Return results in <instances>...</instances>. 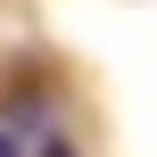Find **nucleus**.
Listing matches in <instances>:
<instances>
[{"mask_svg": "<svg viewBox=\"0 0 157 157\" xmlns=\"http://www.w3.org/2000/svg\"><path fill=\"white\" fill-rule=\"evenodd\" d=\"M41 157H75V149H66V141H41Z\"/></svg>", "mask_w": 157, "mask_h": 157, "instance_id": "1", "label": "nucleus"}, {"mask_svg": "<svg viewBox=\"0 0 157 157\" xmlns=\"http://www.w3.org/2000/svg\"><path fill=\"white\" fill-rule=\"evenodd\" d=\"M0 157H17V141H8V132H0Z\"/></svg>", "mask_w": 157, "mask_h": 157, "instance_id": "2", "label": "nucleus"}]
</instances>
